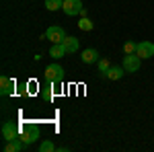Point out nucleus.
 Masks as SVG:
<instances>
[{"mask_svg":"<svg viewBox=\"0 0 154 152\" xmlns=\"http://www.w3.org/2000/svg\"><path fill=\"white\" fill-rule=\"evenodd\" d=\"M19 138H21L27 146H31V144L37 142V138H39V128H37L35 123H23V126H21Z\"/></svg>","mask_w":154,"mask_h":152,"instance_id":"obj_1","label":"nucleus"},{"mask_svg":"<svg viewBox=\"0 0 154 152\" xmlns=\"http://www.w3.org/2000/svg\"><path fill=\"white\" fill-rule=\"evenodd\" d=\"M45 80H49V82H62L64 80V68L60 66V64H49V66H45Z\"/></svg>","mask_w":154,"mask_h":152,"instance_id":"obj_2","label":"nucleus"},{"mask_svg":"<svg viewBox=\"0 0 154 152\" xmlns=\"http://www.w3.org/2000/svg\"><path fill=\"white\" fill-rule=\"evenodd\" d=\"M140 64H142V58H140L138 54H125L121 66L125 68L128 74H131V72H138V70H140Z\"/></svg>","mask_w":154,"mask_h":152,"instance_id":"obj_3","label":"nucleus"},{"mask_svg":"<svg viewBox=\"0 0 154 152\" xmlns=\"http://www.w3.org/2000/svg\"><path fill=\"white\" fill-rule=\"evenodd\" d=\"M19 134H21V126H17V123H12V121H6V123L2 126V138L6 142L17 140Z\"/></svg>","mask_w":154,"mask_h":152,"instance_id":"obj_4","label":"nucleus"},{"mask_svg":"<svg viewBox=\"0 0 154 152\" xmlns=\"http://www.w3.org/2000/svg\"><path fill=\"white\" fill-rule=\"evenodd\" d=\"M45 37H48L51 43H62L64 39H66V31L62 29V27H58V25H51V27H48V31H45Z\"/></svg>","mask_w":154,"mask_h":152,"instance_id":"obj_5","label":"nucleus"},{"mask_svg":"<svg viewBox=\"0 0 154 152\" xmlns=\"http://www.w3.org/2000/svg\"><path fill=\"white\" fill-rule=\"evenodd\" d=\"M82 2L80 0H64V4H62V11L66 12L68 17H76V14H80L82 12Z\"/></svg>","mask_w":154,"mask_h":152,"instance_id":"obj_6","label":"nucleus"},{"mask_svg":"<svg viewBox=\"0 0 154 152\" xmlns=\"http://www.w3.org/2000/svg\"><path fill=\"white\" fill-rule=\"evenodd\" d=\"M136 54H138L142 60L152 58L154 56V43L152 41H140V43L136 45Z\"/></svg>","mask_w":154,"mask_h":152,"instance_id":"obj_7","label":"nucleus"},{"mask_svg":"<svg viewBox=\"0 0 154 152\" xmlns=\"http://www.w3.org/2000/svg\"><path fill=\"white\" fill-rule=\"evenodd\" d=\"M14 86H17L14 78H11V76H2V78H0V95H2V97L12 95L14 93Z\"/></svg>","mask_w":154,"mask_h":152,"instance_id":"obj_8","label":"nucleus"},{"mask_svg":"<svg viewBox=\"0 0 154 152\" xmlns=\"http://www.w3.org/2000/svg\"><path fill=\"white\" fill-rule=\"evenodd\" d=\"M80 58H82L84 64H95V62H99V51H97L95 47H86L80 54Z\"/></svg>","mask_w":154,"mask_h":152,"instance_id":"obj_9","label":"nucleus"},{"mask_svg":"<svg viewBox=\"0 0 154 152\" xmlns=\"http://www.w3.org/2000/svg\"><path fill=\"white\" fill-rule=\"evenodd\" d=\"M123 74H125V68H123V66H111V68L105 72V76L109 80H119V78H123Z\"/></svg>","mask_w":154,"mask_h":152,"instance_id":"obj_10","label":"nucleus"},{"mask_svg":"<svg viewBox=\"0 0 154 152\" xmlns=\"http://www.w3.org/2000/svg\"><path fill=\"white\" fill-rule=\"evenodd\" d=\"M62 43H64V47H66L68 54H76L78 47H80V39H76V37H66Z\"/></svg>","mask_w":154,"mask_h":152,"instance_id":"obj_11","label":"nucleus"},{"mask_svg":"<svg viewBox=\"0 0 154 152\" xmlns=\"http://www.w3.org/2000/svg\"><path fill=\"white\" fill-rule=\"evenodd\" d=\"M68 51H66V47H64V43H51V47H49V56L54 60H60L64 58Z\"/></svg>","mask_w":154,"mask_h":152,"instance_id":"obj_12","label":"nucleus"},{"mask_svg":"<svg viewBox=\"0 0 154 152\" xmlns=\"http://www.w3.org/2000/svg\"><path fill=\"white\" fill-rule=\"evenodd\" d=\"M27 148V144H25L21 138H17V140H12V142H6V146H4V150L6 152H21Z\"/></svg>","mask_w":154,"mask_h":152,"instance_id":"obj_13","label":"nucleus"},{"mask_svg":"<svg viewBox=\"0 0 154 152\" xmlns=\"http://www.w3.org/2000/svg\"><path fill=\"white\" fill-rule=\"evenodd\" d=\"M78 29H80V31H93V29H95V23H93L88 17H80V21H78Z\"/></svg>","mask_w":154,"mask_h":152,"instance_id":"obj_14","label":"nucleus"},{"mask_svg":"<svg viewBox=\"0 0 154 152\" xmlns=\"http://www.w3.org/2000/svg\"><path fill=\"white\" fill-rule=\"evenodd\" d=\"M62 4H64V0H45V8L48 11H60L62 8Z\"/></svg>","mask_w":154,"mask_h":152,"instance_id":"obj_15","label":"nucleus"},{"mask_svg":"<svg viewBox=\"0 0 154 152\" xmlns=\"http://www.w3.org/2000/svg\"><path fill=\"white\" fill-rule=\"evenodd\" d=\"M97 68H99V72L105 76V72L111 68V64H109V60H99V62H97Z\"/></svg>","mask_w":154,"mask_h":152,"instance_id":"obj_16","label":"nucleus"},{"mask_svg":"<svg viewBox=\"0 0 154 152\" xmlns=\"http://www.w3.org/2000/svg\"><path fill=\"white\" fill-rule=\"evenodd\" d=\"M51 150H56V146H54L49 140H45V142L39 144V152H51Z\"/></svg>","mask_w":154,"mask_h":152,"instance_id":"obj_17","label":"nucleus"},{"mask_svg":"<svg viewBox=\"0 0 154 152\" xmlns=\"http://www.w3.org/2000/svg\"><path fill=\"white\" fill-rule=\"evenodd\" d=\"M136 45H138V43H134V41H125L123 51H125V54H136Z\"/></svg>","mask_w":154,"mask_h":152,"instance_id":"obj_18","label":"nucleus"}]
</instances>
